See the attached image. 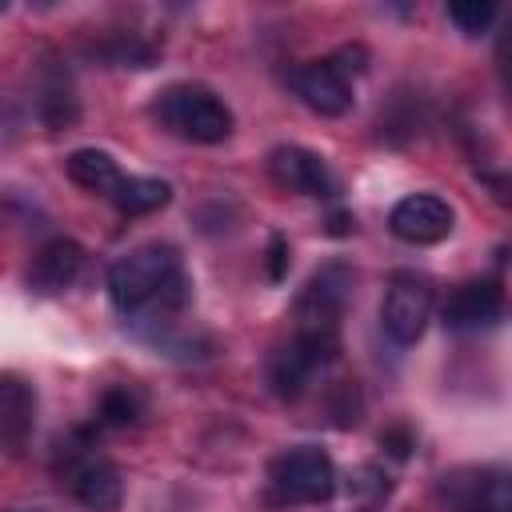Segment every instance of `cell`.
I'll return each mask as SVG.
<instances>
[{
    "instance_id": "obj_1",
    "label": "cell",
    "mask_w": 512,
    "mask_h": 512,
    "mask_svg": "<svg viewBox=\"0 0 512 512\" xmlns=\"http://www.w3.org/2000/svg\"><path fill=\"white\" fill-rule=\"evenodd\" d=\"M108 296L120 312H176L188 300V276L172 244H144L108 268Z\"/></svg>"
},
{
    "instance_id": "obj_2",
    "label": "cell",
    "mask_w": 512,
    "mask_h": 512,
    "mask_svg": "<svg viewBox=\"0 0 512 512\" xmlns=\"http://www.w3.org/2000/svg\"><path fill=\"white\" fill-rule=\"evenodd\" d=\"M156 116L176 136L196 140V144H220L232 132L228 104L204 84H172V88H164L160 100H156Z\"/></svg>"
},
{
    "instance_id": "obj_3",
    "label": "cell",
    "mask_w": 512,
    "mask_h": 512,
    "mask_svg": "<svg viewBox=\"0 0 512 512\" xmlns=\"http://www.w3.org/2000/svg\"><path fill=\"white\" fill-rule=\"evenodd\" d=\"M268 484L284 504H324L336 492V464L324 448L300 444L268 464Z\"/></svg>"
},
{
    "instance_id": "obj_4",
    "label": "cell",
    "mask_w": 512,
    "mask_h": 512,
    "mask_svg": "<svg viewBox=\"0 0 512 512\" xmlns=\"http://www.w3.org/2000/svg\"><path fill=\"white\" fill-rule=\"evenodd\" d=\"M348 300V272L340 264L324 268L320 276H312L296 300V336H312V340H328L340 344V312Z\"/></svg>"
},
{
    "instance_id": "obj_5",
    "label": "cell",
    "mask_w": 512,
    "mask_h": 512,
    "mask_svg": "<svg viewBox=\"0 0 512 512\" xmlns=\"http://www.w3.org/2000/svg\"><path fill=\"white\" fill-rule=\"evenodd\" d=\"M432 320V284L416 272H396L384 304H380V324L396 344H416Z\"/></svg>"
},
{
    "instance_id": "obj_6",
    "label": "cell",
    "mask_w": 512,
    "mask_h": 512,
    "mask_svg": "<svg viewBox=\"0 0 512 512\" xmlns=\"http://www.w3.org/2000/svg\"><path fill=\"white\" fill-rule=\"evenodd\" d=\"M340 344H328V340H312V336H292L272 360H268V384L276 396L284 400H296L308 380L336 356Z\"/></svg>"
},
{
    "instance_id": "obj_7",
    "label": "cell",
    "mask_w": 512,
    "mask_h": 512,
    "mask_svg": "<svg viewBox=\"0 0 512 512\" xmlns=\"http://www.w3.org/2000/svg\"><path fill=\"white\" fill-rule=\"evenodd\" d=\"M60 472H64L72 496H76L88 512H116V508H120V500H124V480H120L116 464H108V460H100V456H92V452H84V456L72 452Z\"/></svg>"
},
{
    "instance_id": "obj_8",
    "label": "cell",
    "mask_w": 512,
    "mask_h": 512,
    "mask_svg": "<svg viewBox=\"0 0 512 512\" xmlns=\"http://www.w3.org/2000/svg\"><path fill=\"white\" fill-rule=\"evenodd\" d=\"M452 208L440 200V196H428V192H416V196H404L392 212H388V228L392 236H400L404 244H440L448 232H452Z\"/></svg>"
},
{
    "instance_id": "obj_9",
    "label": "cell",
    "mask_w": 512,
    "mask_h": 512,
    "mask_svg": "<svg viewBox=\"0 0 512 512\" xmlns=\"http://www.w3.org/2000/svg\"><path fill=\"white\" fill-rule=\"evenodd\" d=\"M268 176L284 188V192H300V196H332V172L328 164L300 148V144H280L268 152Z\"/></svg>"
},
{
    "instance_id": "obj_10",
    "label": "cell",
    "mask_w": 512,
    "mask_h": 512,
    "mask_svg": "<svg viewBox=\"0 0 512 512\" xmlns=\"http://www.w3.org/2000/svg\"><path fill=\"white\" fill-rule=\"evenodd\" d=\"M80 272H84V248L68 236H56L36 248L28 264V288L40 296H60L80 280Z\"/></svg>"
},
{
    "instance_id": "obj_11",
    "label": "cell",
    "mask_w": 512,
    "mask_h": 512,
    "mask_svg": "<svg viewBox=\"0 0 512 512\" xmlns=\"http://www.w3.org/2000/svg\"><path fill=\"white\" fill-rule=\"evenodd\" d=\"M444 496L456 512H512V488L508 476L496 468H468L444 476Z\"/></svg>"
},
{
    "instance_id": "obj_12",
    "label": "cell",
    "mask_w": 512,
    "mask_h": 512,
    "mask_svg": "<svg viewBox=\"0 0 512 512\" xmlns=\"http://www.w3.org/2000/svg\"><path fill=\"white\" fill-rule=\"evenodd\" d=\"M292 88L296 96L320 112V116H344L352 108V84L328 64V60H312V64H300L292 72Z\"/></svg>"
},
{
    "instance_id": "obj_13",
    "label": "cell",
    "mask_w": 512,
    "mask_h": 512,
    "mask_svg": "<svg viewBox=\"0 0 512 512\" xmlns=\"http://www.w3.org/2000/svg\"><path fill=\"white\" fill-rule=\"evenodd\" d=\"M504 316V296L492 280H468L444 300V324L452 332H476Z\"/></svg>"
},
{
    "instance_id": "obj_14",
    "label": "cell",
    "mask_w": 512,
    "mask_h": 512,
    "mask_svg": "<svg viewBox=\"0 0 512 512\" xmlns=\"http://www.w3.org/2000/svg\"><path fill=\"white\" fill-rule=\"evenodd\" d=\"M32 420H36L32 388L20 376L0 372V448H20L32 432Z\"/></svg>"
},
{
    "instance_id": "obj_15",
    "label": "cell",
    "mask_w": 512,
    "mask_h": 512,
    "mask_svg": "<svg viewBox=\"0 0 512 512\" xmlns=\"http://www.w3.org/2000/svg\"><path fill=\"white\" fill-rule=\"evenodd\" d=\"M64 172L72 184H80L84 192H100V196H112L116 184L124 180L116 160L104 152V148H76L68 160H64Z\"/></svg>"
},
{
    "instance_id": "obj_16",
    "label": "cell",
    "mask_w": 512,
    "mask_h": 512,
    "mask_svg": "<svg viewBox=\"0 0 512 512\" xmlns=\"http://www.w3.org/2000/svg\"><path fill=\"white\" fill-rule=\"evenodd\" d=\"M172 200V184L168 180H156V176H124L112 192V204L124 212V216H144V212H156Z\"/></svg>"
},
{
    "instance_id": "obj_17",
    "label": "cell",
    "mask_w": 512,
    "mask_h": 512,
    "mask_svg": "<svg viewBox=\"0 0 512 512\" xmlns=\"http://www.w3.org/2000/svg\"><path fill=\"white\" fill-rule=\"evenodd\" d=\"M144 416V400L136 388H108L100 396V424L108 428H128Z\"/></svg>"
},
{
    "instance_id": "obj_18",
    "label": "cell",
    "mask_w": 512,
    "mask_h": 512,
    "mask_svg": "<svg viewBox=\"0 0 512 512\" xmlns=\"http://www.w3.org/2000/svg\"><path fill=\"white\" fill-rule=\"evenodd\" d=\"M448 20L468 32V36H480L492 20H496V4L492 0H460V4H448Z\"/></svg>"
},
{
    "instance_id": "obj_19",
    "label": "cell",
    "mask_w": 512,
    "mask_h": 512,
    "mask_svg": "<svg viewBox=\"0 0 512 512\" xmlns=\"http://www.w3.org/2000/svg\"><path fill=\"white\" fill-rule=\"evenodd\" d=\"M328 64L348 80V76H360V72L368 68V52H364L360 44H344L336 56H328Z\"/></svg>"
},
{
    "instance_id": "obj_20",
    "label": "cell",
    "mask_w": 512,
    "mask_h": 512,
    "mask_svg": "<svg viewBox=\"0 0 512 512\" xmlns=\"http://www.w3.org/2000/svg\"><path fill=\"white\" fill-rule=\"evenodd\" d=\"M288 260H292L288 240H284L280 232H272V236H268V280H284V276H288Z\"/></svg>"
},
{
    "instance_id": "obj_21",
    "label": "cell",
    "mask_w": 512,
    "mask_h": 512,
    "mask_svg": "<svg viewBox=\"0 0 512 512\" xmlns=\"http://www.w3.org/2000/svg\"><path fill=\"white\" fill-rule=\"evenodd\" d=\"M380 444H384L388 456H396V460H408L412 448H416V440H412L408 428H384V432H380Z\"/></svg>"
},
{
    "instance_id": "obj_22",
    "label": "cell",
    "mask_w": 512,
    "mask_h": 512,
    "mask_svg": "<svg viewBox=\"0 0 512 512\" xmlns=\"http://www.w3.org/2000/svg\"><path fill=\"white\" fill-rule=\"evenodd\" d=\"M328 232H332V236H344V232H352V216H348V212H332V220H328Z\"/></svg>"
},
{
    "instance_id": "obj_23",
    "label": "cell",
    "mask_w": 512,
    "mask_h": 512,
    "mask_svg": "<svg viewBox=\"0 0 512 512\" xmlns=\"http://www.w3.org/2000/svg\"><path fill=\"white\" fill-rule=\"evenodd\" d=\"M16 512H28V508H16ZM32 512H36V508H32Z\"/></svg>"
}]
</instances>
